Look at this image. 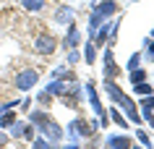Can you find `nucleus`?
Returning <instances> with one entry per match:
<instances>
[{"label":"nucleus","instance_id":"f257e3e1","mask_svg":"<svg viewBox=\"0 0 154 149\" xmlns=\"http://www.w3.org/2000/svg\"><path fill=\"white\" fill-rule=\"evenodd\" d=\"M39 81V73H37V71H34V68H26V71H21V73L16 76V86L18 89H32L34 84Z\"/></svg>","mask_w":154,"mask_h":149},{"label":"nucleus","instance_id":"9d476101","mask_svg":"<svg viewBox=\"0 0 154 149\" xmlns=\"http://www.w3.org/2000/svg\"><path fill=\"white\" fill-rule=\"evenodd\" d=\"M50 94H68V89H65L63 84H60V79H57V84H50Z\"/></svg>","mask_w":154,"mask_h":149},{"label":"nucleus","instance_id":"f8f14e48","mask_svg":"<svg viewBox=\"0 0 154 149\" xmlns=\"http://www.w3.org/2000/svg\"><path fill=\"white\" fill-rule=\"evenodd\" d=\"M32 120H34V123H42V126H45V123L50 120V118L45 115V113H32Z\"/></svg>","mask_w":154,"mask_h":149},{"label":"nucleus","instance_id":"6ab92c4d","mask_svg":"<svg viewBox=\"0 0 154 149\" xmlns=\"http://www.w3.org/2000/svg\"><path fill=\"white\" fill-rule=\"evenodd\" d=\"M34 147H39V149H47V141H45V139H37V141H34Z\"/></svg>","mask_w":154,"mask_h":149},{"label":"nucleus","instance_id":"1a4fd4ad","mask_svg":"<svg viewBox=\"0 0 154 149\" xmlns=\"http://www.w3.org/2000/svg\"><path fill=\"white\" fill-rule=\"evenodd\" d=\"M24 3V8H29V11H39L42 5H45V0H21Z\"/></svg>","mask_w":154,"mask_h":149},{"label":"nucleus","instance_id":"dca6fc26","mask_svg":"<svg viewBox=\"0 0 154 149\" xmlns=\"http://www.w3.org/2000/svg\"><path fill=\"white\" fill-rule=\"evenodd\" d=\"M13 120H16V115H3L0 118V126H11Z\"/></svg>","mask_w":154,"mask_h":149},{"label":"nucleus","instance_id":"ddd939ff","mask_svg":"<svg viewBox=\"0 0 154 149\" xmlns=\"http://www.w3.org/2000/svg\"><path fill=\"white\" fill-rule=\"evenodd\" d=\"M144 79H146V73H144V71H133V73H131V81H133V84L144 81Z\"/></svg>","mask_w":154,"mask_h":149},{"label":"nucleus","instance_id":"2eb2a0df","mask_svg":"<svg viewBox=\"0 0 154 149\" xmlns=\"http://www.w3.org/2000/svg\"><path fill=\"white\" fill-rule=\"evenodd\" d=\"M86 63H94V45H86Z\"/></svg>","mask_w":154,"mask_h":149},{"label":"nucleus","instance_id":"7ed1b4c3","mask_svg":"<svg viewBox=\"0 0 154 149\" xmlns=\"http://www.w3.org/2000/svg\"><path fill=\"white\" fill-rule=\"evenodd\" d=\"M79 42H81V32H79L76 26H71V29H68V37H65V47H76Z\"/></svg>","mask_w":154,"mask_h":149},{"label":"nucleus","instance_id":"39448f33","mask_svg":"<svg viewBox=\"0 0 154 149\" xmlns=\"http://www.w3.org/2000/svg\"><path fill=\"white\" fill-rule=\"evenodd\" d=\"M115 8H118V5H115L112 0H105V3H99L97 13H99V16H110V13H115Z\"/></svg>","mask_w":154,"mask_h":149},{"label":"nucleus","instance_id":"423d86ee","mask_svg":"<svg viewBox=\"0 0 154 149\" xmlns=\"http://www.w3.org/2000/svg\"><path fill=\"white\" fill-rule=\"evenodd\" d=\"M105 71H107V76H115V73H118V68H115V63H112V52H110V50L105 52Z\"/></svg>","mask_w":154,"mask_h":149},{"label":"nucleus","instance_id":"f03ea898","mask_svg":"<svg viewBox=\"0 0 154 149\" xmlns=\"http://www.w3.org/2000/svg\"><path fill=\"white\" fill-rule=\"evenodd\" d=\"M55 47H57V42L52 39L50 34H39V37H37V42H34V50H37V52H42V55L55 52Z\"/></svg>","mask_w":154,"mask_h":149},{"label":"nucleus","instance_id":"a211bd4d","mask_svg":"<svg viewBox=\"0 0 154 149\" xmlns=\"http://www.w3.org/2000/svg\"><path fill=\"white\" fill-rule=\"evenodd\" d=\"M71 16H73V11H71V8H63L60 13H57V18H71Z\"/></svg>","mask_w":154,"mask_h":149},{"label":"nucleus","instance_id":"0eeeda50","mask_svg":"<svg viewBox=\"0 0 154 149\" xmlns=\"http://www.w3.org/2000/svg\"><path fill=\"white\" fill-rule=\"evenodd\" d=\"M107 144L110 147H131V139H125V136H110Z\"/></svg>","mask_w":154,"mask_h":149},{"label":"nucleus","instance_id":"f3484780","mask_svg":"<svg viewBox=\"0 0 154 149\" xmlns=\"http://www.w3.org/2000/svg\"><path fill=\"white\" fill-rule=\"evenodd\" d=\"M112 120H115V123H120V128H125V120L120 118V113H118V110H112Z\"/></svg>","mask_w":154,"mask_h":149},{"label":"nucleus","instance_id":"9b49d317","mask_svg":"<svg viewBox=\"0 0 154 149\" xmlns=\"http://www.w3.org/2000/svg\"><path fill=\"white\" fill-rule=\"evenodd\" d=\"M136 92H138V94H152V86L144 84V81H138V84H136Z\"/></svg>","mask_w":154,"mask_h":149},{"label":"nucleus","instance_id":"20e7f679","mask_svg":"<svg viewBox=\"0 0 154 149\" xmlns=\"http://www.w3.org/2000/svg\"><path fill=\"white\" fill-rule=\"evenodd\" d=\"M141 105H144V118L154 123V118H152V110H154V97H149V94H144V99H141Z\"/></svg>","mask_w":154,"mask_h":149},{"label":"nucleus","instance_id":"aec40b11","mask_svg":"<svg viewBox=\"0 0 154 149\" xmlns=\"http://www.w3.org/2000/svg\"><path fill=\"white\" fill-rule=\"evenodd\" d=\"M5 141H8V139H5V136H0V144H5Z\"/></svg>","mask_w":154,"mask_h":149},{"label":"nucleus","instance_id":"4468645a","mask_svg":"<svg viewBox=\"0 0 154 149\" xmlns=\"http://www.w3.org/2000/svg\"><path fill=\"white\" fill-rule=\"evenodd\" d=\"M99 24H102V16H99L97 11H94V13H91V29H97Z\"/></svg>","mask_w":154,"mask_h":149},{"label":"nucleus","instance_id":"6e6552de","mask_svg":"<svg viewBox=\"0 0 154 149\" xmlns=\"http://www.w3.org/2000/svg\"><path fill=\"white\" fill-rule=\"evenodd\" d=\"M73 133H81V136H89L91 133V128L86 123H84V120H76V123H73Z\"/></svg>","mask_w":154,"mask_h":149}]
</instances>
